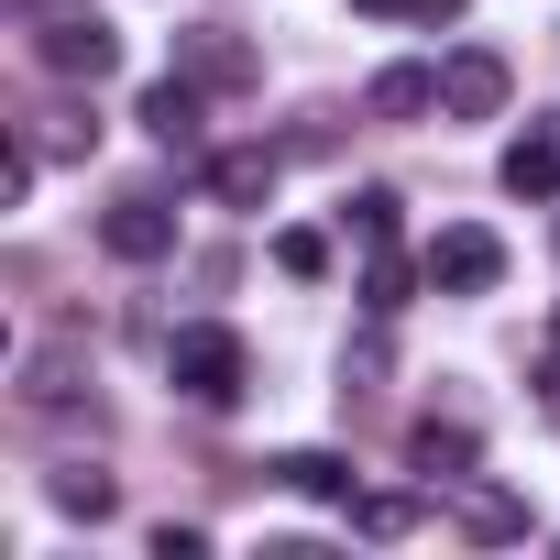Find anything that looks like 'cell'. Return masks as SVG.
<instances>
[{
	"mask_svg": "<svg viewBox=\"0 0 560 560\" xmlns=\"http://www.w3.org/2000/svg\"><path fill=\"white\" fill-rule=\"evenodd\" d=\"M198 121H209V110H198V78H165V89H143V132H154L165 154H187V143H198Z\"/></svg>",
	"mask_w": 560,
	"mask_h": 560,
	"instance_id": "10",
	"label": "cell"
},
{
	"mask_svg": "<svg viewBox=\"0 0 560 560\" xmlns=\"http://www.w3.org/2000/svg\"><path fill=\"white\" fill-rule=\"evenodd\" d=\"M67 396H78V352L56 341V352H34V363H23V407H67Z\"/></svg>",
	"mask_w": 560,
	"mask_h": 560,
	"instance_id": "15",
	"label": "cell"
},
{
	"mask_svg": "<svg viewBox=\"0 0 560 560\" xmlns=\"http://www.w3.org/2000/svg\"><path fill=\"white\" fill-rule=\"evenodd\" d=\"M34 67H45V78H89V89H100V78L121 67V34H110L100 12H67V0H56V12H34Z\"/></svg>",
	"mask_w": 560,
	"mask_h": 560,
	"instance_id": "1",
	"label": "cell"
},
{
	"mask_svg": "<svg viewBox=\"0 0 560 560\" xmlns=\"http://www.w3.org/2000/svg\"><path fill=\"white\" fill-rule=\"evenodd\" d=\"M209 198H220V209H264V198H275V154H264V143L209 154Z\"/></svg>",
	"mask_w": 560,
	"mask_h": 560,
	"instance_id": "8",
	"label": "cell"
},
{
	"mask_svg": "<svg viewBox=\"0 0 560 560\" xmlns=\"http://www.w3.org/2000/svg\"><path fill=\"white\" fill-rule=\"evenodd\" d=\"M275 264H287L298 287H319V275H330V242H319V231H275Z\"/></svg>",
	"mask_w": 560,
	"mask_h": 560,
	"instance_id": "18",
	"label": "cell"
},
{
	"mask_svg": "<svg viewBox=\"0 0 560 560\" xmlns=\"http://www.w3.org/2000/svg\"><path fill=\"white\" fill-rule=\"evenodd\" d=\"M418 264H429V287H440V298H494V287H505V242H494L483 220H451Z\"/></svg>",
	"mask_w": 560,
	"mask_h": 560,
	"instance_id": "2",
	"label": "cell"
},
{
	"mask_svg": "<svg viewBox=\"0 0 560 560\" xmlns=\"http://www.w3.org/2000/svg\"><path fill=\"white\" fill-rule=\"evenodd\" d=\"M34 143H45V154H89V143H100V121H78V110H45V132H34Z\"/></svg>",
	"mask_w": 560,
	"mask_h": 560,
	"instance_id": "20",
	"label": "cell"
},
{
	"mask_svg": "<svg viewBox=\"0 0 560 560\" xmlns=\"http://www.w3.org/2000/svg\"><path fill=\"white\" fill-rule=\"evenodd\" d=\"M176 78H198V89H253V45H231V34H176Z\"/></svg>",
	"mask_w": 560,
	"mask_h": 560,
	"instance_id": "7",
	"label": "cell"
},
{
	"mask_svg": "<svg viewBox=\"0 0 560 560\" xmlns=\"http://www.w3.org/2000/svg\"><path fill=\"white\" fill-rule=\"evenodd\" d=\"M505 198H560V143H549V132L505 143Z\"/></svg>",
	"mask_w": 560,
	"mask_h": 560,
	"instance_id": "12",
	"label": "cell"
},
{
	"mask_svg": "<svg viewBox=\"0 0 560 560\" xmlns=\"http://www.w3.org/2000/svg\"><path fill=\"white\" fill-rule=\"evenodd\" d=\"M352 527L363 538H407L418 527V494H352Z\"/></svg>",
	"mask_w": 560,
	"mask_h": 560,
	"instance_id": "17",
	"label": "cell"
},
{
	"mask_svg": "<svg viewBox=\"0 0 560 560\" xmlns=\"http://www.w3.org/2000/svg\"><path fill=\"white\" fill-rule=\"evenodd\" d=\"M407 462H418L429 483H462V472H472V429H440V418H429V429L407 440Z\"/></svg>",
	"mask_w": 560,
	"mask_h": 560,
	"instance_id": "13",
	"label": "cell"
},
{
	"mask_svg": "<svg viewBox=\"0 0 560 560\" xmlns=\"http://www.w3.org/2000/svg\"><path fill=\"white\" fill-rule=\"evenodd\" d=\"M462 538H483V549L494 538H527V505L516 494H462Z\"/></svg>",
	"mask_w": 560,
	"mask_h": 560,
	"instance_id": "16",
	"label": "cell"
},
{
	"mask_svg": "<svg viewBox=\"0 0 560 560\" xmlns=\"http://www.w3.org/2000/svg\"><path fill=\"white\" fill-rule=\"evenodd\" d=\"M352 12H385V23H462V0H352Z\"/></svg>",
	"mask_w": 560,
	"mask_h": 560,
	"instance_id": "21",
	"label": "cell"
},
{
	"mask_svg": "<svg viewBox=\"0 0 560 560\" xmlns=\"http://www.w3.org/2000/svg\"><path fill=\"white\" fill-rule=\"evenodd\" d=\"M264 472L287 483V494H308V505H352V462L341 451H275Z\"/></svg>",
	"mask_w": 560,
	"mask_h": 560,
	"instance_id": "6",
	"label": "cell"
},
{
	"mask_svg": "<svg viewBox=\"0 0 560 560\" xmlns=\"http://www.w3.org/2000/svg\"><path fill=\"white\" fill-rule=\"evenodd\" d=\"M45 494H56V505H67V516H89V527H100V516H110V505H121V483H110V472H89V462H67V472H56V483H45Z\"/></svg>",
	"mask_w": 560,
	"mask_h": 560,
	"instance_id": "14",
	"label": "cell"
},
{
	"mask_svg": "<svg viewBox=\"0 0 560 560\" xmlns=\"http://www.w3.org/2000/svg\"><path fill=\"white\" fill-rule=\"evenodd\" d=\"M23 12H56V0H23Z\"/></svg>",
	"mask_w": 560,
	"mask_h": 560,
	"instance_id": "22",
	"label": "cell"
},
{
	"mask_svg": "<svg viewBox=\"0 0 560 560\" xmlns=\"http://www.w3.org/2000/svg\"><path fill=\"white\" fill-rule=\"evenodd\" d=\"M165 374H176V396L231 407V396H242V341H231V330H176V341H165Z\"/></svg>",
	"mask_w": 560,
	"mask_h": 560,
	"instance_id": "3",
	"label": "cell"
},
{
	"mask_svg": "<svg viewBox=\"0 0 560 560\" xmlns=\"http://www.w3.org/2000/svg\"><path fill=\"white\" fill-rule=\"evenodd\" d=\"M100 253H110V264H165V253H176V209L143 198V187L110 198V209H100Z\"/></svg>",
	"mask_w": 560,
	"mask_h": 560,
	"instance_id": "4",
	"label": "cell"
},
{
	"mask_svg": "<svg viewBox=\"0 0 560 560\" xmlns=\"http://www.w3.org/2000/svg\"><path fill=\"white\" fill-rule=\"evenodd\" d=\"M363 110H374V121H418V110H440V67H374Z\"/></svg>",
	"mask_w": 560,
	"mask_h": 560,
	"instance_id": "9",
	"label": "cell"
},
{
	"mask_svg": "<svg viewBox=\"0 0 560 560\" xmlns=\"http://www.w3.org/2000/svg\"><path fill=\"white\" fill-rule=\"evenodd\" d=\"M418 275H429V264H407L396 242H374V253H363V308H374V319H396V308H407V287H418Z\"/></svg>",
	"mask_w": 560,
	"mask_h": 560,
	"instance_id": "11",
	"label": "cell"
},
{
	"mask_svg": "<svg viewBox=\"0 0 560 560\" xmlns=\"http://www.w3.org/2000/svg\"><path fill=\"white\" fill-rule=\"evenodd\" d=\"M440 110L451 121H494L505 110V56L494 45H451L440 56Z\"/></svg>",
	"mask_w": 560,
	"mask_h": 560,
	"instance_id": "5",
	"label": "cell"
},
{
	"mask_svg": "<svg viewBox=\"0 0 560 560\" xmlns=\"http://www.w3.org/2000/svg\"><path fill=\"white\" fill-rule=\"evenodd\" d=\"M352 242H363V253L396 242V187H363V198H352Z\"/></svg>",
	"mask_w": 560,
	"mask_h": 560,
	"instance_id": "19",
	"label": "cell"
}]
</instances>
